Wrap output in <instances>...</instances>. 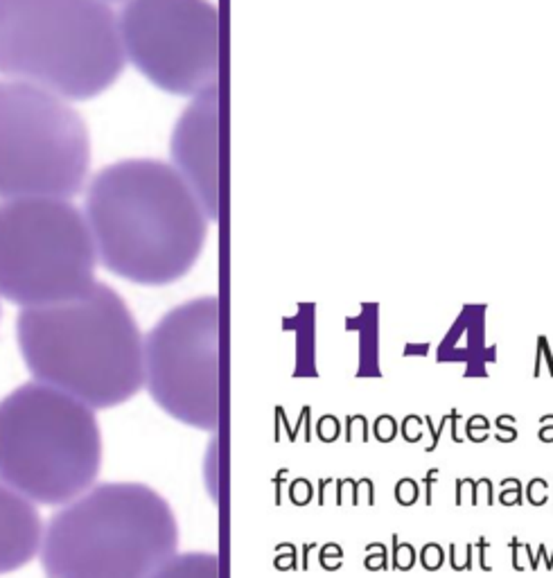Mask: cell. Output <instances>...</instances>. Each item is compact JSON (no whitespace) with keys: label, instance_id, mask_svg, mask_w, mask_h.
I'll use <instances>...</instances> for the list:
<instances>
[{"label":"cell","instance_id":"cell-2","mask_svg":"<svg viewBox=\"0 0 553 578\" xmlns=\"http://www.w3.org/2000/svg\"><path fill=\"white\" fill-rule=\"evenodd\" d=\"M16 339L32 378L93 411L132 400L145 387V339L122 296L104 283L68 303L23 307Z\"/></svg>","mask_w":553,"mask_h":578},{"label":"cell","instance_id":"cell-6","mask_svg":"<svg viewBox=\"0 0 553 578\" xmlns=\"http://www.w3.org/2000/svg\"><path fill=\"white\" fill-rule=\"evenodd\" d=\"M95 264L89 221L68 199L0 203V298L20 307L75 301L95 285Z\"/></svg>","mask_w":553,"mask_h":578},{"label":"cell","instance_id":"cell-23","mask_svg":"<svg viewBox=\"0 0 553 578\" xmlns=\"http://www.w3.org/2000/svg\"><path fill=\"white\" fill-rule=\"evenodd\" d=\"M360 499L366 506H375V484L371 479L357 481V506H360Z\"/></svg>","mask_w":553,"mask_h":578},{"label":"cell","instance_id":"cell-18","mask_svg":"<svg viewBox=\"0 0 553 578\" xmlns=\"http://www.w3.org/2000/svg\"><path fill=\"white\" fill-rule=\"evenodd\" d=\"M481 497H483V504L485 506H492L495 501V495H492V481L483 477V479H472L470 484V504L472 506H481Z\"/></svg>","mask_w":553,"mask_h":578},{"label":"cell","instance_id":"cell-1","mask_svg":"<svg viewBox=\"0 0 553 578\" xmlns=\"http://www.w3.org/2000/svg\"><path fill=\"white\" fill-rule=\"evenodd\" d=\"M84 215L97 260L138 285H170L186 276L203 249L210 219L177 167L151 158L100 169Z\"/></svg>","mask_w":553,"mask_h":578},{"label":"cell","instance_id":"cell-8","mask_svg":"<svg viewBox=\"0 0 553 578\" xmlns=\"http://www.w3.org/2000/svg\"><path fill=\"white\" fill-rule=\"evenodd\" d=\"M125 57L154 86L197 98L220 82V12L210 0H127Z\"/></svg>","mask_w":553,"mask_h":578},{"label":"cell","instance_id":"cell-3","mask_svg":"<svg viewBox=\"0 0 553 578\" xmlns=\"http://www.w3.org/2000/svg\"><path fill=\"white\" fill-rule=\"evenodd\" d=\"M177 547L167 501L145 484L111 481L54 513L39 558L46 578H149Z\"/></svg>","mask_w":553,"mask_h":578},{"label":"cell","instance_id":"cell-21","mask_svg":"<svg viewBox=\"0 0 553 578\" xmlns=\"http://www.w3.org/2000/svg\"><path fill=\"white\" fill-rule=\"evenodd\" d=\"M549 484L545 479H530L528 481V486H526V499H528V504L530 506H545L547 501H549Z\"/></svg>","mask_w":553,"mask_h":578},{"label":"cell","instance_id":"cell-16","mask_svg":"<svg viewBox=\"0 0 553 578\" xmlns=\"http://www.w3.org/2000/svg\"><path fill=\"white\" fill-rule=\"evenodd\" d=\"M420 497V484L416 479H400L395 484V501L400 506H414Z\"/></svg>","mask_w":553,"mask_h":578},{"label":"cell","instance_id":"cell-9","mask_svg":"<svg viewBox=\"0 0 553 578\" xmlns=\"http://www.w3.org/2000/svg\"><path fill=\"white\" fill-rule=\"evenodd\" d=\"M145 389L179 423L215 432L220 423V301L183 303L149 330Z\"/></svg>","mask_w":553,"mask_h":578},{"label":"cell","instance_id":"cell-36","mask_svg":"<svg viewBox=\"0 0 553 578\" xmlns=\"http://www.w3.org/2000/svg\"><path fill=\"white\" fill-rule=\"evenodd\" d=\"M517 438V430H511V432H500L497 434V441L500 443H513Z\"/></svg>","mask_w":553,"mask_h":578},{"label":"cell","instance_id":"cell-25","mask_svg":"<svg viewBox=\"0 0 553 578\" xmlns=\"http://www.w3.org/2000/svg\"><path fill=\"white\" fill-rule=\"evenodd\" d=\"M511 549H513V570L515 572H524V555H526V542H519L517 538L511 540Z\"/></svg>","mask_w":553,"mask_h":578},{"label":"cell","instance_id":"cell-15","mask_svg":"<svg viewBox=\"0 0 553 578\" xmlns=\"http://www.w3.org/2000/svg\"><path fill=\"white\" fill-rule=\"evenodd\" d=\"M366 551H368L366 560H364L366 570H371V572H377V570L386 572V570H391V563H388V551H386V547H384L382 542H371L366 547Z\"/></svg>","mask_w":553,"mask_h":578},{"label":"cell","instance_id":"cell-4","mask_svg":"<svg viewBox=\"0 0 553 578\" xmlns=\"http://www.w3.org/2000/svg\"><path fill=\"white\" fill-rule=\"evenodd\" d=\"M127 66L104 0H0V75L63 100L104 93Z\"/></svg>","mask_w":553,"mask_h":578},{"label":"cell","instance_id":"cell-31","mask_svg":"<svg viewBox=\"0 0 553 578\" xmlns=\"http://www.w3.org/2000/svg\"><path fill=\"white\" fill-rule=\"evenodd\" d=\"M470 481L472 479H457V499H454L457 506H463V501H465L463 497H465V490L470 488Z\"/></svg>","mask_w":553,"mask_h":578},{"label":"cell","instance_id":"cell-24","mask_svg":"<svg viewBox=\"0 0 553 578\" xmlns=\"http://www.w3.org/2000/svg\"><path fill=\"white\" fill-rule=\"evenodd\" d=\"M452 420V416L447 413V416H443V420H440V425L436 427V430H433V423H431V418L429 416H425V423L429 425V432H431V445H427V449L425 452H433V449L438 447V441H440V434H443V430H445V425Z\"/></svg>","mask_w":553,"mask_h":578},{"label":"cell","instance_id":"cell-29","mask_svg":"<svg viewBox=\"0 0 553 578\" xmlns=\"http://www.w3.org/2000/svg\"><path fill=\"white\" fill-rule=\"evenodd\" d=\"M490 549V542H488L485 538H479V542H476V551H479V567L483 572H488L490 574L492 572V567L488 565V560H485V551Z\"/></svg>","mask_w":553,"mask_h":578},{"label":"cell","instance_id":"cell-7","mask_svg":"<svg viewBox=\"0 0 553 578\" xmlns=\"http://www.w3.org/2000/svg\"><path fill=\"white\" fill-rule=\"evenodd\" d=\"M91 167V136L68 100L0 79V197L70 199Z\"/></svg>","mask_w":553,"mask_h":578},{"label":"cell","instance_id":"cell-28","mask_svg":"<svg viewBox=\"0 0 553 578\" xmlns=\"http://www.w3.org/2000/svg\"><path fill=\"white\" fill-rule=\"evenodd\" d=\"M438 477V468H429L425 479H422V486H425V504L431 506L433 504V481Z\"/></svg>","mask_w":553,"mask_h":578},{"label":"cell","instance_id":"cell-39","mask_svg":"<svg viewBox=\"0 0 553 578\" xmlns=\"http://www.w3.org/2000/svg\"><path fill=\"white\" fill-rule=\"evenodd\" d=\"M545 567H547V570H549V572L553 570V551H551V553L547 555V560H545Z\"/></svg>","mask_w":553,"mask_h":578},{"label":"cell","instance_id":"cell-20","mask_svg":"<svg viewBox=\"0 0 553 578\" xmlns=\"http://www.w3.org/2000/svg\"><path fill=\"white\" fill-rule=\"evenodd\" d=\"M373 436L379 443H391L398 436V423L393 416H377V420L373 425Z\"/></svg>","mask_w":553,"mask_h":578},{"label":"cell","instance_id":"cell-26","mask_svg":"<svg viewBox=\"0 0 553 578\" xmlns=\"http://www.w3.org/2000/svg\"><path fill=\"white\" fill-rule=\"evenodd\" d=\"M357 430L362 432V441H368V425H366L364 416H350L348 418V434H345V438L352 441V436L357 434Z\"/></svg>","mask_w":553,"mask_h":578},{"label":"cell","instance_id":"cell-40","mask_svg":"<svg viewBox=\"0 0 553 578\" xmlns=\"http://www.w3.org/2000/svg\"><path fill=\"white\" fill-rule=\"evenodd\" d=\"M551 486H553V484H551ZM551 492H553V488H551ZM551 501H553V495H551Z\"/></svg>","mask_w":553,"mask_h":578},{"label":"cell","instance_id":"cell-10","mask_svg":"<svg viewBox=\"0 0 553 578\" xmlns=\"http://www.w3.org/2000/svg\"><path fill=\"white\" fill-rule=\"evenodd\" d=\"M177 172L197 195L205 215H220V91L210 89L192 100L172 134Z\"/></svg>","mask_w":553,"mask_h":578},{"label":"cell","instance_id":"cell-32","mask_svg":"<svg viewBox=\"0 0 553 578\" xmlns=\"http://www.w3.org/2000/svg\"><path fill=\"white\" fill-rule=\"evenodd\" d=\"M465 434H468L472 443H483V441H488V436H490V430H468Z\"/></svg>","mask_w":553,"mask_h":578},{"label":"cell","instance_id":"cell-33","mask_svg":"<svg viewBox=\"0 0 553 578\" xmlns=\"http://www.w3.org/2000/svg\"><path fill=\"white\" fill-rule=\"evenodd\" d=\"M513 423H515V416H500V418H497V427H500V432H511V430H515L513 427Z\"/></svg>","mask_w":553,"mask_h":578},{"label":"cell","instance_id":"cell-37","mask_svg":"<svg viewBox=\"0 0 553 578\" xmlns=\"http://www.w3.org/2000/svg\"><path fill=\"white\" fill-rule=\"evenodd\" d=\"M321 560H323V565H325V567H330V570H337V567L341 565V560H339V558H325V555H323Z\"/></svg>","mask_w":553,"mask_h":578},{"label":"cell","instance_id":"cell-5","mask_svg":"<svg viewBox=\"0 0 553 578\" xmlns=\"http://www.w3.org/2000/svg\"><path fill=\"white\" fill-rule=\"evenodd\" d=\"M102 468L95 411L43 382L0 400V484L32 504L66 506L91 490Z\"/></svg>","mask_w":553,"mask_h":578},{"label":"cell","instance_id":"cell-38","mask_svg":"<svg viewBox=\"0 0 553 578\" xmlns=\"http://www.w3.org/2000/svg\"><path fill=\"white\" fill-rule=\"evenodd\" d=\"M547 425H553V413L542 416V418H540V427H547Z\"/></svg>","mask_w":553,"mask_h":578},{"label":"cell","instance_id":"cell-27","mask_svg":"<svg viewBox=\"0 0 553 578\" xmlns=\"http://www.w3.org/2000/svg\"><path fill=\"white\" fill-rule=\"evenodd\" d=\"M319 434L323 441H334V438L339 436V423L332 418V416H328V418H323L321 425H319Z\"/></svg>","mask_w":553,"mask_h":578},{"label":"cell","instance_id":"cell-22","mask_svg":"<svg viewBox=\"0 0 553 578\" xmlns=\"http://www.w3.org/2000/svg\"><path fill=\"white\" fill-rule=\"evenodd\" d=\"M400 434L407 443H418L422 438V418L420 416H407L400 425Z\"/></svg>","mask_w":553,"mask_h":578},{"label":"cell","instance_id":"cell-41","mask_svg":"<svg viewBox=\"0 0 553 578\" xmlns=\"http://www.w3.org/2000/svg\"><path fill=\"white\" fill-rule=\"evenodd\" d=\"M104 3H106V0H104Z\"/></svg>","mask_w":553,"mask_h":578},{"label":"cell","instance_id":"cell-30","mask_svg":"<svg viewBox=\"0 0 553 578\" xmlns=\"http://www.w3.org/2000/svg\"><path fill=\"white\" fill-rule=\"evenodd\" d=\"M468 430H490V420H488L485 416L476 413V416H472V418L468 420V425H465V432H468Z\"/></svg>","mask_w":553,"mask_h":578},{"label":"cell","instance_id":"cell-34","mask_svg":"<svg viewBox=\"0 0 553 578\" xmlns=\"http://www.w3.org/2000/svg\"><path fill=\"white\" fill-rule=\"evenodd\" d=\"M538 438H540L542 443H553V425L540 427V432H538Z\"/></svg>","mask_w":553,"mask_h":578},{"label":"cell","instance_id":"cell-13","mask_svg":"<svg viewBox=\"0 0 553 578\" xmlns=\"http://www.w3.org/2000/svg\"><path fill=\"white\" fill-rule=\"evenodd\" d=\"M393 540V555H391V570L393 572H409L416 565V547L411 542H400L398 533L391 535Z\"/></svg>","mask_w":553,"mask_h":578},{"label":"cell","instance_id":"cell-35","mask_svg":"<svg viewBox=\"0 0 553 578\" xmlns=\"http://www.w3.org/2000/svg\"><path fill=\"white\" fill-rule=\"evenodd\" d=\"M450 416H452V434H450V436H452V441H454V443H461L463 438H461V434H459V430H457V423H459V411H452Z\"/></svg>","mask_w":553,"mask_h":578},{"label":"cell","instance_id":"cell-11","mask_svg":"<svg viewBox=\"0 0 553 578\" xmlns=\"http://www.w3.org/2000/svg\"><path fill=\"white\" fill-rule=\"evenodd\" d=\"M46 524L37 504L0 484V576L25 567L41 551Z\"/></svg>","mask_w":553,"mask_h":578},{"label":"cell","instance_id":"cell-12","mask_svg":"<svg viewBox=\"0 0 553 578\" xmlns=\"http://www.w3.org/2000/svg\"><path fill=\"white\" fill-rule=\"evenodd\" d=\"M149 578H220V563L210 553H174Z\"/></svg>","mask_w":553,"mask_h":578},{"label":"cell","instance_id":"cell-19","mask_svg":"<svg viewBox=\"0 0 553 578\" xmlns=\"http://www.w3.org/2000/svg\"><path fill=\"white\" fill-rule=\"evenodd\" d=\"M443 563H445V551H443L440 544L429 542L420 549V565L425 567L427 572H438Z\"/></svg>","mask_w":553,"mask_h":578},{"label":"cell","instance_id":"cell-17","mask_svg":"<svg viewBox=\"0 0 553 578\" xmlns=\"http://www.w3.org/2000/svg\"><path fill=\"white\" fill-rule=\"evenodd\" d=\"M524 497V486L519 479H504L502 481V492H500V504L502 506H519Z\"/></svg>","mask_w":553,"mask_h":578},{"label":"cell","instance_id":"cell-14","mask_svg":"<svg viewBox=\"0 0 553 578\" xmlns=\"http://www.w3.org/2000/svg\"><path fill=\"white\" fill-rule=\"evenodd\" d=\"M472 555H474V544L465 542V544H450V565L454 572H465L472 570Z\"/></svg>","mask_w":553,"mask_h":578}]
</instances>
